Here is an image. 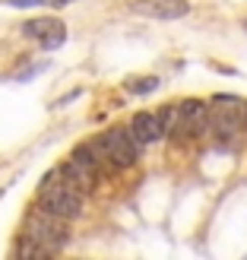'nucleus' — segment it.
I'll use <instances>...</instances> for the list:
<instances>
[{
    "label": "nucleus",
    "mask_w": 247,
    "mask_h": 260,
    "mask_svg": "<svg viewBox=\"0 0 247 260\" xmlns=\"http://www.w3.org/2000/svg\"><path fill=\"white\" fill-rule=\"evenodd\" d=\"M101 165H105V162L98 159V152H95L92 146H83V149H76L70 159H67V165L60 168V175L67 178L76 190H89V187L98 181Z\"/></svg>",
    "instance_id": "nucleus-5"
},
{
    "label": "nucleus",
    "mask_w": 247,
    "mask_h": 260,
    "mask_svg": "<svg viewBox=\"0 0 247 260\" xmlns=\"http://www.w3.org/2000/svg\"><path fill=\"white\" fill-rule=\"evenodd\" d=\"M209 124H213V134L219 140H231L235 134H241L247 118H244V105L235 99H219V108L209 111Z\"/></svg>",
    "instance_id": "nucleus-6"
},
{
    "label": "nucleus",
    "mask_w": 247,
    "mask_h": 260,
    "mask_svg": "<svg viewBox=\"0 0 247 260\" xmlns=\"http://www.w3.org/2000/svg\"><path fill=\"white\" fill-rule=\"evenodd\" d=\"M38 210H45L57 219H73L83 210V190H76L67 178L57 172V181L48 178L38 190Z\"/></svg>",
    "instance_id": "nucleus-1"
},
{
    "label": "nucleus",
    "mask_w": 247,
    "mask_h": 260,
    "mask_svg": "<svg viewBox=\"0 0 247 260\" xmlns=\"http://www.w3.org/2000/svg\"><path fill=\"white\" fill-rule=\"evenodd\" d=\"M92 149L98 152L101 162H114V165L127 168V165H133L136 155H139V140L130 134V130L114 127V130H105L98 143H92Z\"/></svg>",
    "instance_id": "nucleus-4"
},
{
    "label": "nucleus",
    "mask_w": 247,
    "mask_h": 260,
    "mask_svg": "<svg viewBox=\"0 0 247 260\" xmlns=\"http://www.w3.org/2000/svg\"><path fill=\"white\" fill-rule=\"evenodd\" d=\"M63 42H67V29H63V25H60L57 32H51V35L45 38V42H42V48H48V51H54V48H60Z\"/></svg>",
    "instance_id": "nucleus-11"
},
{
    "label": "nucleus",
    "mask_w": 247,
    "mask_h": 260,
    "mask_svg": "<svg viewBox=\"0 0 247 260\" xmlns=\"http://www.w3.org/2000/svg\"><path fill=\"white\" fill-rule=\"evenodd\" d=\"M127 89L133 95H146V92H155L159 89V76H139V80H130Z\"/></svg>",
    "instance_id": "nucleus-10"
},
{
    "label": "nucleus",
    "mask_w": 247,
    "mask_h": 260,
    "mask_svg": "<svg viewBox=\"0 0 247 260\" xmlns=\"http://www.w3.org/2000/svg\"><path fill=\"white\" fill-rule=\"evenodd\" d=\"M244 29H247V22H244Z\"/></svg>",
    "instance_id": "nucleus-14"
},
{
    "label": "nucleus",
    "mask_w": 247,
    "mask_h": 260,
    "mask_svg": "<svg viewBox=\"0 0 247 260\" xmlns=\"http://www.w3.org/2000/svg\"><path fill=\"white\" fill-rule=\"evenodd\" d=\"M60 25H63V22L54 19V16H38V19H32V22L22 25V35H25V38H35V42H45V38H48L51 32H57Z\"/></svg>",
    "instance_id": "nucleus-9"
},
{
    "label": "nucleus",
    "mask_w": 247,
    "mask_h": 260,
    "mask_svg": "<svg viewBox=\"0 0 247 260\" xmlns=\"http://www.w3.org/2000/svg\"><path fill=\"white\" fill-rule=\"evenodd\" d=\"M10 7H19V10H25V7H42V4H51V0H7Z\"/></svg>",
    "instance_id": "nucleus-12"
},
{
    "label": "nucleus",
    "mask_w": 247,
    "mask_h": 260,
    "mask_svg": "<svg viewBox=\"0 0 247 260\" xmlns=\"http://www.w3.org/2000/svg\"><path fill=\"white\" fill-rule=\"evenodd\" d=\"M60 244H63V229L57 225V216L38 210L19 238V254H51Z\"/></svg>",
    "instance_id": "nucleus-2"
},
{
    "label": "nucleus",
    "mask_w": 247,
    "mask_h": 260,
    "mask_svg": "<svg viewBox=\"0 0 247 260\" xmlns=\"http://www.w3.org/2000/svg\"><path fill=\"white\" fill-rule=\"evenodd\" d=\"M51 4H54V7H63V4H70V0H51Z\"/></svg>",
    "instance_id": "nucleus-13"
},
{
    "label": "nucleus",
    "mask_w": 247,
    "mask_h": 260,
    "mask_svg": "<svg viewBox=\"0 0 247 260\" xmlns=\"http://www.w3.org/2000/svg\"><path fill=\"white\" fill-rule=\"evenodd\" d=\"M130 134L139 140V146H149V143L162 140L168 134L165 118L162 114H152V111H139V114H133V121H130Z\"/></svg>",
    "instance_id": "nucleus-7"
},
{
    "label": "nucleus",
    "mask_w": 247,
    "mask_h": 260,
    "mask_svg": "<svg viewBox=\"0 0 247 260\" xmlns=\"http://www.w3.org/2000/svg\"><path fill=\"white\" fill-rule=\"evenodd\" d=\"M165 118V130L168 134H178V137H200L206 124H209V108L203 102H181V105H168L162 111Z\"/></svg>",
    "instance_id": "nucleus-3"
},
{
    "label": "nucleus",
    "mask_w": 247,
    "mask_h": 260,
    "mask_svg": "<svg viewBox=\"0 0 247 260\" xmlns=\"http://www.w3.org/2000/svg\"><path fill=\"white\" fill-rule=\"evenodd\" d=\"M130 7H133V13H146V16H155V19H181L190 10L187 0H136Z\"/></svg>",
    "instance_id": "nucleus-8"
}]
</instances>
